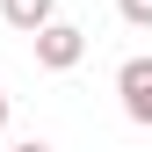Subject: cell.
Wrapping results in <instances>:
<instances>
[{
	"label": "cell",
	"instance_id": "6da1fadb",
	"mask_svg": "<svg viewBox=\"0 0 152 152\" xmlns=\"http://www.w3.org/2000/svg\"><path fill=\"white\" fill-rule=\"evenodd\" d=\"M87 58V29H72V22H44L36 29V65L44 72H72Z\"/></svg>",
	"mask_w": 152,
	"mask_h": 152
},
{
	"label": "cell",
	"instance_id": "7a4b0ae2",
	"mask_svg": "<svg viewBox=\"0 0 152 152\" xmlns=\"http://www.w3.org/2000/svg\"><path fill=\"white\" fill-rule=\"evenodd\" d=\"M116 94H123V116L152 130V58H123L116 65Z\"/></svg>",
	"mask_w": 152,
	"mask_h": 152
},
{
	"label": "cell",
	"instance_id": "3957f363",
	"mask_svg": "<svg viewBox=\"0 0 152 152\" xmlns=\"http://www.w3.org/2000/svg\"><path fill=\"white\" fill-rule=\"evenodd\" d=\"M0 22L22 29V36H36L44 22H58V0H0Z\"/></svg>",
	"mask_w": 152,
	"mask_h": 152
},
{
	"label": "cell",
	"instance_id": "277c9868",
	"mask_svg": "<svg viewBox=\"0 0 152 152\" xmlns=\"http://www.w3.org/2000/svg\"><path fill=\"white\" fill-rule=\"evenodd\" d=\"M116 15H123L130 29H152V0H116Z\"/></svg>",
	"mask_w": 152,
	"mask_h": 152
},
{
	"label": "cell",
	"instance_id": "5b68a950",
	"mask_svg": "<svg viewBox=\"0 0 152 152\" xmlns=\"http://www.w3.org/2000/svg\"><path fill=\"white\" fill-rule=\"evenodd\" d=\"M7 152H51V145H44V138H29V145H7Z\"/></svg>",
	"mask_w": 152,
	"mask_h": 152
},
{
	"label": "cell",
	"instance_id": "8992f818",
	"mask_svg": "<svg viewBox=\"0 0 152 152\" xmlns=\"http://www.w3.org/2000/svg\"><path fill=\"white\" fill-rule=\"evenodd\" d=\"M0 123H7V94H0Z\"/></svg>",
	"mask_w": 152,
	"mask_h": 152
}]
</instances>
